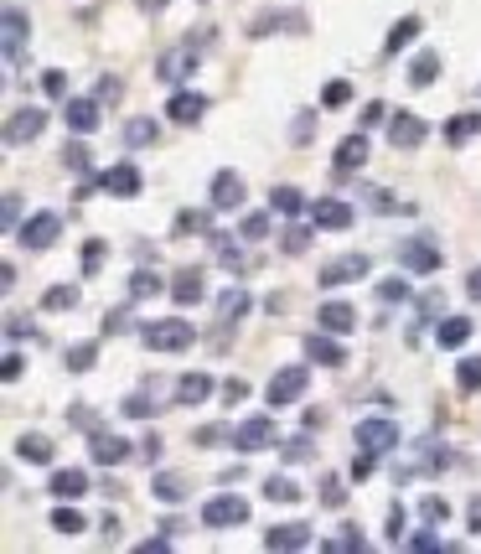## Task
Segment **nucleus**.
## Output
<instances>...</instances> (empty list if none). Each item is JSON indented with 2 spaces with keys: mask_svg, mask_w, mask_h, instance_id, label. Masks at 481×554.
<instances>
[{
  "mask_svg": "<svg viewBox=\"0 0 481 554\" xmlns=\"http://www.w3.org/2000/svg\"><path fill=\"white\" fill-rule=\"evenodd\" d=\"M435 73H440V52H420V58L409 62V83H414V89H430Z\"/></svg>",
  "mask_w": 481,
  "mask_h": 554,
  "instance_id": "27",
  "label": "nucleus"
},
{
  "mask_svg": "<svg viewBox=\"0 0 481 554\" xmlns=\"http://www.w3.org/2000/svg\"><path fill=\"white\" fill-rule=\"evenodd\" d=\"M305 244H311V228H290L285 233V254H301Z\"/></svg>",
  "mask_w": 481,
  "mask_h": 554,
  "instance_id": "50",
  "label": "nucleus"
},
{
  "mask_svg": "<svg viewBox=\"0 0 481 554\" xmlns=\"http://www.w3.org/2000/svg\"><path fill=\"white\" fill-rule=\"evenodd\" d=\"M42 306H47V311H73V306H78V290H73V285H52Z\"/></svg>",
  "mask_w": 481,
  "mask_h": 554,
  "instance_id": "35",
  "label": "nucleus"
},
{
  "mask_svg": "<svg viewBox=\"0 0 481 554\" xmlns=\"http://www.w3.org/2000/svg\"><path fill=\"white\" fill-rule=\"evenodd\" d=\"M398 265L414 270V275H430V270H440V249L430 244V239H409V244L398 249Z\"/></svg>",
  "mask_w": 481,
  "mask_h": 554,
  "instance_id": "9",
  "label": "nucleus"
},
{
  "mask_svg": "<svg viewBox=\"0 0 481 554\" xmlns=\"http://www.w3.org/2000/svg\"><path fill=\"white\" fill-rule=\"evenodd\" d=\"M42 89L52 93V99H67V78H62V73H47V78H42Z\"/></svg>",
  "mask_w": 481,
  "mask_h": 554,
  "instance_id": "51",
  "label": "nucleus"
},
{
  "mask_svg": "<svg viewBox=\"0 0 481 554\" xmlns=\"http://www.w3.org/2000/svg\"><path fill=\"white\" fill-rule=\"evenodd\" d=\"M67 130L93 135V130H99V104H93V99H67Z\"/></svg>",
  "mask_w": 481,
  "mask_h": 554,
  "instance_id": "18",
  "label": "nucleus"
},
{
  "mask_svg": "<svg viewBox=\"0 0 481 554\" xmlns=\"http://www.w3.org/2000/svg\"><path fill=\"white\" fill-rule=\"evenodd\" d=\"M305 378H311V373L301 368V363H296V368H280L270 378V389H264V400L274 404V409H285V404H296L305 394Z\"/></svg>",
  "mask_w": 481,
  "mask_h": 554,
  "instance_id": "4",
  "label": "nucleus"
},
{
  "mask_svg": "<svg viewBox=\"0 0 481 554\" xmlns=\"http://www.w3.org/2000/svg\"><path fill=\"white\" fill-rule=\"evenodd\" d=\"M62 161H67L73 171H89V146H67V151H62Z\"/></svg>",
  "mask_w": 481,
  "mask_h": 554,
  "instance_id": "49",
  "label": "nucleus"
},
{
  "mask_svg": "<svg viewBox=\"0 0 481 554\" xmlns=\"http://www.w3.org/2000/svg\"><path fill=\"white\" fill-rule=\"evenodd\" d=\"M223 394H228V404H233V400H243V394H248V384H243V378H228V384H223Z\"/></svg>",
  "mask_w": 481,
  "mask_h": 554,
  "instance_id": "59",
  "label": "nucleus"
},
{
  "mask_svg": "<svg viewBox=\"0 0 481 554\" xmlns=\"http://www.w3.org/2000/svg\"><path fill=\"white\" fill-rule=\"evenodd\" d=\"M420 513L430 518V524H446V518H451V503H446V497H424Z\"/></svg>",
  "mask_w": 481,
  "mask_h": 554,
  "instance_id": "42",
  "label": "nucleus"
},
{
  "mask_svg": "<svg viewBox=\"0 0 481 554\" xmlns=\"http://www.w3.org/2000/svg\"><path fill=\"white\" fill-rule=\"evenodd\" d=\"M0 378L11 384V378H21V352H5V363H0Z\"/></svg>",
  "mask_w": 481,
  "mask_h": 554,
  "instance_id": "53",
  "label": "nucleus"
},
{
  "mask_svg": "<svg viewBox=\"0 0 481 554\" xmlns=\"http://www.w3.org/2000/svg\"><path fill=\"white\" fill-rule=\"evenodd\" d=\"M466 513H471V528L481 534V497H471V508H466Z\"/></svg>",
  "mask_w": 481,
  "mask_h": 554,
  "instance_id": "63",
  "label": "nucleus"
},
{
  "mask_svg": "<svg viewBox=\"0 0 481 554\" xmlns=\"http://www.w3.org/2000/svg\"><path fill=\"white\" fill-rule=\"evenodd\" d=\"M99 99H120V78H104L99 83Z\"/></svg>",
  "mask_w": 481,
  "mask_h": 554,
  "instance_id": "62",
  "label": "nucleus"
},
{
  "mask_svg": "<svg viewBox=\"0 0 481 554\" xmlns=\"http://www.w3.org/2000/svg\"><path fill=\"white\" fill-rule=\"evenodd\" d=\"M316 327L331 332V337H342V332H352L358 327V311L347 306V301H327V306L316 311Z\"/></svg>",
  "mask_w": 481,
  "mask_h": 554,
  "instance_id": "10",
  "label": "nucleus"
},
{
  "mask_svg": "<svg viewBox=\"0 0 481 554\" xmlns=\"http://www.w3.org/2000/svg\"><path fill=\"white\" fill-rule=\"evenodd\" d=\"M455 384H461L466 394H477V389H481V358H466V363L455 368Z\"/></svg>",
  "mask_w": 481,
  "mask_h": 554,
  "instance_id": "36",
  "label": "nucleus"
},
{
  "mask_svg": "<svg viewBox=\"0 0 481 554\" xmlns=\"http://www.w3.org/2000/svg\"><path fill=\"white\" fill-rule=\"evenodd\" d=\"M42 124H47V115L42 109H16L11 120H5V146H27V140H36L42 135Z\"/></svg>",
  "mask_w": 481,
  "mask_h": 554,
  "instance_id": "8",
  "label": "nucleus"
},
{
  "mask_svg": "<svg viewBox=\"0 0 481 554\" xmlns=\"http://www.w3.org/2000/svg\"><path fill=\"white\" fill-rule=\"evenodd\" d=\"M166 5H171V0H146V11H166Z\"/></svg>",
  "mask_w": 481,
  "mask_h": 554,
  "instance_id": "64",
  "label": "nucleus"
},
{
  "mask_svg": "<svg viewBox=\"0 0 481 554\" xmlns=\"http://www.w3.org/2000/svg\"><path fill=\"white\" fill-rule=\"evenodd\" d=\"M270 213L296 218V213H305V197L296 192V186H274V192H270Z\"/></svg>",
  "mask_w": 481,
  "mask_h": 554,
  "instance_id": "29",
  "label": "nucleus"
},
{
  "mask_svg": "<svg viewBox=\"0 0 481 554\" xmlns=\"http://www.w3.org/2000/svg\"><path fill=\"white\" fill-rule=\"evenodd\" d=\"M16 213H21V197H16V192H5V228H16Z\"/></svg>",
  "mask_w": 481,
  "mask_h": 554,
  "instance_id": "57",
  "label": "nucleus"
},
{
  "mask_svg": "<svg viewBox=\"0 0 481 554\" xmlns=\"http://www.w3.org/2000/svg\"><path fill=\"white\" fill-rule=\"evenodd\" d=\"M243 239H254V244H259V239H270V218H264V213H248V218H243Z\"/></svg>",
  "mask_w": 481,
  "mask_h": 554,
  "instance_id": "43",
  "label": "nucleus"
},
{
  "mask_svg": "<svg viewBox=\"0 0 481 554\" xmlns=\"http://www.w3.org/2000/svg\"><path fill=\"white\" fill-rule=\"evenodd\" d=\"M16 233H21V244H27V249H47L62 233V218L58 213H31Z\"/></svg>",
  "mask_w": 481,
  "mask_h": 554,
  "instance_id": "7",
  "label": "nucleus"
},
{
  "mask_svg": "<svg viewBox=\"0 0 481 554\" xmlns=\"http://www.w3.org/2000/svg\"><path fill=\"white\" fill-rule=\"evenodd\" d=\"M466 337H471V321H466V316H446V321L435 327V342H440L446 352H455V347H466Z\"/></svg>",
  "mask_w": 481,
  "mask_h": 554,
  "instance_id": "23",
  "label": "nucleus"
},
{
  "mask_svg": "<svg viewBox=\"0 0 481 554\" xmlns=\"http://www.w3.org/2000/svg\"><path fill=\"white\" fill-rule=\"evenodd\" d=\"M202 109H208L202 93H177V99L166 104V115H171L177 124H197V120H202Z\"/></svg>",
  "mask_w": 481,
  "mask_h": 554,
  "instance_id": "19",
  "label": "nucleus"
},
{
  "mask_svg": "<svg viewBox=\"0 0 481 554\" xmlns=\"http://www.w3.org/2000/svg\"><path fill=\"white\" fill-rule=\"evenodd\" d=\"M378 296H383V301H404L409 285H404V280H389V285H378Z\"/></svg>",
  "mask_w": 481,
  "mask_h": 554,
  "instance_id": "52",
  "label": "nucleus"
},
{
  "mask_svg": "<svg viewBox=\"0 0 481 554\" xmlns=\"http://www.w3.org/2000/svg\"><path fill=\"white\" fill-rule=\"evenodd\" d=\"M383 115H389L383 104H367V109H362V124H383Z\"/></svg>",
  "mask_w": 481,
  "mask_h": 554,
  "instance_id": "60",
  "label": "nucleus"
},
{
  "mask_svg": "<svg viewBox=\"0 0 481 554\" xmlns=\"http://www.w3.org/2000/svg\"><path fill=\"white\" fill-rule=\"evenodd\" d=\"M367 270H373L367 254H342V259L321 265V285H327V290H331V285H352V280H362Z\"/></svg>",
  "mask_w": 481,
  "mask_h": 554,
  "instance_id": "6",
  "label": "nucleus"
},
{
  "mask_svg": "<svg viewBox=\"0 0 481 554\" xmlns=\"http://www.w3.org/2000/svg\"><path fill=\"white\" fill-rule=\"evenodd\" d=\"M99 259H104V244H99V239H93V244L83 249V270H99Z\"/></svg>",
  "mask_w": 481,
  "mask_h": 554,
  "instance_id": "55",
  "label": "nucleus"
},
{
  "mask_svg": "<svg viewBox=\"0 0 481 554\" xmlns=\"http://www.w3.org/2000/svg\"><path fill=\"white\" fill-rule=\"evenodd\" d=\"M52 528H58V534H78V528H89V524H83V513H73V508H58V513H52Z\"/></svg>",
  "mask_w": 481,
  "mask_h": 554,
  "instance_id": "41",
  "label": "nucleus"
},
{
  "mask_svg": "<svg viewBox=\"0 0 481 554\" xmlns=\"http://www.w3.org/2000/svg\"><path fill=\"white\" fill-rule=\"evenodd\" d=\"M93 352H99V347H93V342H78V347H67V368H73V373L93 368Z\"/></svg>",
  "mask_w": 481,
  "mask_h": 554,
  "instance_id": "38",
  "label": "nucleus"
},
{
  "mask_svg": "<svg viewBox=\"0 0 481 554\" xmlns=\"http://www.w3.org/2000/svg\"><path fill=\"white\" fill-rule=\"evenodd\" d=\"M471 135H481V115H455V120L446 124V140H451V146H466Z\"/></svg>",
  "mask_w": 481,
  "mask_h": 554,
  "instance_id": "31",
  "label": "nucleus"
},
{
  "mask_svg": "<svg viewBox=\"0 0 481 554\" xmlns=\"http://www.w3.org/2000/svg\"><path fill=\"white\" fill-rule=\"evenodd\" d=\"M305 352H311V363H327V368H336V363H347V352H342V342H331V332H311V337H305Z\"/></svg>",
  "mask_w": 481,
  "mask_h": 554,
  "instance_id": "15",
  "label": "nucleus"
},
{
  "mask_svg": "<svg viewBox=\"0 0 481 554\" xmlns=\"http://www.w3.org/2000/svg\"><path fill=\"white\" fill-rule=\"evenodd\" d=\"M99 186H104L109 197H135V192H140V171H135L130 161H120V166H109V171L99 177Z\"/></svg>",
  "mask_w": 481,
  "mask_h": 554,
  "instance_id": "11",
  "label": "nucleus"
},
{
  "mask_svg": "<svg viewBox=\"0 0 481 554\" xmlns=\"http://www.w3.org/2000/svg\"><path fill=\"white\" fill-rule=\"evenodd\" d=\"M311 223H316V228H347V223H352V208L336 202V197H316V202H311Z\"/></svg>",
  "mask_w": 481,
  "mask_h": 554,
  "instance_id": "13",
  "label": "nucleus"
},
{
  "mask_svg": "<svg viewBox=\"0 0 481 554\" xmlns=\"http://www.w3.org/2000/svg\"><path fill=\"white\" fill-rule=\"evenodd\" d=\"M321 503H327V508H342V503H347V487H342V477H327V482H321Z\"/></svg>",
  "mask_w": 481,
  "mask_h": 554,
  "instance_id": "45",
  "label": "nucleus"
},
{
  "mask_svg": "<svg viewBox=\"0 0 481 554\" xmlns=\"http://www.w3.org/2000/svg\"><path fill=\"white\" fill-rule=\"evenodd\" d=\"M274 27H296V31H305V16H301V11H274V16H259V21H254V36H270Z\"/></svg>",
  "mask_w": 481,
  "mask_h": 554,
  "instance_id": "30",
  "label": "nucleus"
},
{
  "mask_svg": "<svg viewBox=\"0 0 481 554\" xmlns=\"http://www.w3.org/2000/svg\"><path fill=\"white\" fill-rule=\"evenodd\" d=\"M217 440H233V431L228 425H202V431L192 435V446H217Z\"/></svg>",
  "mask_w": 481,
  "mask_h": 554,
  "instance_id": "44",
  "label": "nucleus"
},
{
  "mask_svg": "<svg viewBox=\"0 0 481 554\" xmlns=\"http://www.w3.org/2000/svg\"><path fill=\"white\" fill-rule=\"evenodd\" d=\"M466 296H471V301H481V265L471 270V280H466Z\"/></svg>",
  "mask_w": 481,
  "mask_h": 554,
  "instance_id": "61",
  "label": "nucleus"
},
{
  "mask_svg": "<svg viewBox=\"0 0 481 554\" xmlns=\"http://www.w3.org/2000/svg\"><path fill=\"white\" fill-rule=\"evenodd\" d=\"M327 550H362V534H342V539H331Z\"/></svg>",
  "mask_w": 481,
  "mask_h": 554,
  "instance_id": "58",
  "label": "nucleus"
},
{
  "mask_svg": "<svg viewBox=\"0 0 481 554\" xmlns=\"http://www.w3.org/2000/svg\"><path fill=\"white\" fill-rule=\"evenodd\" d=\"M285 456H290V462H305V456H311V446H305V435H296V440L285 446Z\"/></svg>",
  "mask_w": 481,
  "mask_h": 554,
  "instance_id": "54",
  "label": "nucleus"
},
{
  "mask_svg": "<svg viewBox=\"0 0 481 554\" xmlns=\"http://www.w3.org/2000/svg\"><path fill=\"white\" fill-rule=\"evenodd\" d=\"M124 415H130V420H146V415H155V404L146 400V394H135V400H124Z\"/></svg>",
  "mask_w": 481,
  "mask_h": 554,
  "instance_id": "48",
  "label": "nucleus"
},
{
  "mask_svg": "<svg viewBox=\"0 0 481 554\" xmlns=\"http://www.w3.org/2000/svg\"><path fill=\"white\" fill-rule=\"evenodd\" d=\"M16 456H21V462L47 466V462H52V440H47V435H21V440H16Z\"/></svg>",
  "mask_w": 481,
  "mask_h": 554,
  "instance_id": "25",
  "label": "nucleus"
},
{
  "mask_svg": "<svg viewBox=\"0 0 481 554\" xmlns=\"http://www.w3.org/2000/svg\"><path fill=\"white\" fill-rule=\"evenodd\" d=\"M155 497H161V503H181V497H186L181 477H155Z\"/></svg>",
  "mask_w": 481,
  "mask_h": 554,
  "instance_id": "40",
  "label": "nucleus"
},
{
  "mask_svg": "<svg viewBox=\"0 0 481 554\" xmlns=\"http://www.w3.org/2000/svg\"><path fill=\"white\" fill-rule=\"evenodd\" d=\"M89 456H93L99 466H120L124 456H130V440H120V435H93Z\"/></svg>",
  "mask_w": 481,
  "mask_h": 554,
  "instance_id": "17",
  "label": "nucleus"
},
{
  "mask_svg": "<svg viewBox=\"0 0 481 554\" xmlns=\"http://www.w3.org/2000/svg\"><path fill=\"white\" fill-rule=\"evenodd\" d=\"M0 21H5V52L16 58V47H21V36L31 31L27 11H21V5H5V16H0Z\"/></svg>",
  "mask_w": 481,
  "mask_h": 554,
  "instance_id": "24",
  "label": "nucleus"
},
{
  "mask_svg": "<svg viewBox=\"0 0 481 554\" xmlns=\"http://www.w3.org/2000/svg\"><path fill=\"white\" fill-rule=\"evenodd\" d=\"M208 228V213H177V233H202Z\"/></svg>",
  "mask_w": 481,
  "mask_h": 554,
  "instance_id": "47",
  "label": "nucleus"
},
{
  "mask_svg": "<svg viewBox=\"0 0 481 554\" xmlns=\"http://www.w3.org/2000/svg\"><path fill=\"white\" fill-rule=\"evenodd\" d=\"M414 36H420V16H404V21H393V31H389V42H383V47H389V52H404Z\"/></svg>",
  "mask_w": 481,
  "mask_h": 554,
  "instance_id": "32",
  "label": "nucleus"
},
{
  "mask_svg": "<svg viewBox=\"0 0 481 554\" xmlns=\"http://www.w3.org/2000/svg\"><path fill=\"white\" fill-rule=\"evenodd\" d=\"M389 140L398 146V151H414V146L424 140V120L420 115H398V120L389 124Z\"/></svg>",
  "mask_w": 481,
  "mask_h": 554,
  "instance_id": "16",
  "label": "nucleus"
},
{
  "mask_svg": "<svg viewBox=\"0 0 481 554\" xmlns=\"http://www.w3.org/2000/svg\"><path fill=\"white\" fill-rule=\"evenodd\" d=\"M83 493H89V477H83L78 466H62V471H52V497H62V503H67V497H83Z\"/></svg>",
  "mask_w": 481,
  "mask_h": 554,
  "instance_id": "21",
  "label": "nucleus"
},
{
  "mask_svg": "<svg viewBox=\"0 0 481 554\" xmlns=\"http://www.w3.org/2000/svg\"><path fill=\"white\" fill-rule=\"evenodd\" d=\"M192 67H197V52H192V47H177V52H166V58H161V67H155V73H161L166 83H177V78H186Z\"/></svg>",
  "mask_w": 481,
  "mask_h": 554,
  "instance_id": "22",
  "label": "nucleus"
},
{
  "mask_svg": "<svg viewBox=\"0 0 481 554\" xmlns=\"http://www.w3.org/2000/svg\"><path fill=\"white\" fill-rule=\"evenodd\" d=\"M362 161H367V140H362V135H347V140L336 146V166H342V171H358Z\"/></svg>",
  "mask_w": 481,
  "mask_h": 554,
  "instance_id": "28",
  "label": "nucleus"
},
{
  "mask_svg": "<svg viewBox=\"0 0 481 554\" xmlns=\"http://www.w3.org/2000/svg\"><path fill=\"white\" fill-rule=\"evenodd\" d=\"M140 337H146L151 352H181V347H192V321H177V316L171 321H151Z\"/></svg>",
  "mask_w": 481,
  "mask_h": 554,
  "instance_id": "1",
  "label": "nucleus"
},
{
  "mask_svg": "<svg viewBox=\"0 0 481 554\" xmlns=\"http://www.w3.org/2000/svg\"><path fill=\"white\" fill-rule=\"evenodd\" d=\"M202 524H208V528H233V524H248V503H243L239 493L212 497L208 508H202Z\"/></svg>",
  "mask_w": 481,
  "mask_h": 554,
  "instance_id": "3",
  "label": "nucleus"
},
{
  "mask_svg": "<svg viewBox=\"0 0 481 554\" xmlns=\"http://www.w3.org/2000/svg\"><path fill=\"white\" fill-rule=\"evenodd\" d=\"M389 539H393V544L404 539V508H393V513H389Z\"/></svg>",
  "mask_w": 481,
  "mask_h": 554,
  "instance_id": "56",
  "label": "nucleus"
},
{
  "mask_svg": "<svg viewBox=\"0 0 481 554\" xmlns=\"http://www.w3.org/2000/svg\"><path fill=\"white\" fill-rule=\"evenodd\" d=\"M239 202H243V177L239 171H217V177H212V208L228 213V208H239Z\"/></svg>",
  "mask_w": 481,
  "mask_h": 554,
  "instance_id": "12",
  "label": "nucleus"
},
{
  "mask_svg": "<svg viewBox=\"0 0 481 554\" xmlns=\"http://www.w3.org/2000/svg\"><path fill=\"white\" fill-rule=\"evenodd\" d=\"M311 544V528L305 524H274L264 534V550H305Z\"/></svg>",
  "mask_w": 481,
  "mask_h": 554,
  "instance_id": "14",
  "label": "nucleus"
},
{
  "mask_svg": "<svg viewBox=\"0 0 481 554\" xmlns=\"http://www.w3.org/2000/svg\"><path fill=\"white\" fill-rule=\"evenodd\" d=\"M233 446L239 451H264V446H274V420L270 415H248L243 425H233Z\"/></svg>",
  "mask_w": 481,
  "mask_h": 554,
  "instance_id": "5",
  "label": "nucleus"
},
{
  "mask_svg": "<svg viewBox=\"0 0 481 554\" xmlns=\"http://www.w3.org/2000/svg\"><path fill=\"white\" fill-rule=\"evenodd\" d=\"M347 99H352V83H342V78H336V83H327V89H321V104H327V109H342Z\"/></svg>",
  "mask_w": 481,
  "mask_h": 554,
  "instance_id": "39",
  "label": "nucleus"
},
{
  "mask_svg": "<svg viewBox=\"0 0 481 554\" xmlns=\"http://www.w3.org/2000/svg\"><path fill=\"white\" fill-rule=\"evenodd\" d=\"M202 296H208L202 275H197V270H181V275H177V285H171V301H177V306H197Z\"/></svg>",
  "mask_w": 481,
  "mask_h": 554,
  "instance_id": "20",
  "label": "nucleus"
},
{
  "mask_svg": "<svg viewBox=\"0 0 481 554\" xmlns=\"http://www.w3.org/2000/svg\"><path fill=\"white\" fill-rule=\"evenodd\" d=\"M208 394H212V378H208V373H186V378L177 384V400L181 404H202Z\"/></svg>",
  "mask_w": 481,
  "mask_h": 554,
  "instance_id": "26",
  "label": "nucleus"
},
{
  "mask_svg": "<svg viewBox=\"0 0 481 554\" xmlns=\"http://www.w3.org/2000/svg\"><path fill=\"white\" fill-rule=\"evenodd\" d=\"M155 290H161V280H155L151 270H140V275L130 280V296H155Z\"/></svg>",
  "mask_w": 481,
  "mask_h": 554,
  "instance_id": "46",
  "label": "nucleus"
},
{
  "mask_svg": "<svg viewBox=\"0 0 481 554\" xmlns=\"http://www.w3.org/2000/svg\"><path fill=\"white\" fill-rule=\"evenodd\" d=\"M264 497H270V503H301L305 493L290 482V477H270V482H264Z\"/></svg>",
  "mask_w": 481,
  "mask_h": 554,
  "instance_id": "34",
  "label": "nucleus"
},
{
  "mask_svg": "<svg viewBox=\"0 0 481 554\" xmlns=\"http://www.w3.org/2000/svg\"><path fill=\"white\" fill-rule=\"evenodd\" d=\"M124 140H130V146H155V124L151 120H130L124 124Z\"/></svg>",
  "mask_w": 481,
  "mask_h": 554,
  "instance_id": "37",
  "label": "nucleus"
},
{
  "mask_svg": "<svg viewBox=\"0 0 481 554\" xmlns=\"http://www.w3.org/2000/svg\"><path fill=\"white\" fill-rule=\"evenodd\" d=\"M352 440H358V451L383 456V451H393V446H398V425H393V420H358Z\"/></svg>",
  "mask_w": 481,
  "mask_h": 554,
  "instance_id": "2",
  "label": "nucleus"
},
{
  "mask_svg": "<svg viewBox=\"0 0 481 554\" xmlns=\"http://www.w3.org/2000/svg\"><path fill=\"white\" fill-rule=\"evenodd\" d=\"M243 311H248V290H239V285H233V290H223V296H217V316H223V321H239Z\"/></svg>",
  "mask_w": 481,
  "mask_h": 554,
  "instance_id": "33",
  "label": "nucleus"
}]
</instances>
